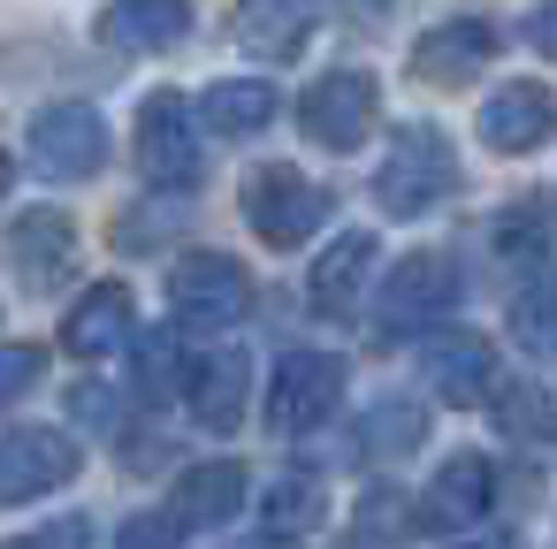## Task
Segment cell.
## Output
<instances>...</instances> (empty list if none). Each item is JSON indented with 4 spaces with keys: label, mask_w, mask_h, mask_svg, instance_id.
Returning <instances> with one entry per match:
<instances>
[{
    "label": "cell",
    "mask_w": 557,
    "mask_h": 549,
    "mask_svg": "<svg viewBox=\"0 0 557 549\" xmlns=\"http://www.w3.org/2000/svg\"><path fill=\"white\" fill-rule=\"evenodd\" d=\"M9 252H16V267H24L32 283H62L70 260H77V229H70V214H47V207H39V214L16 222Z\"/></svg>",
    "instance_id": "obj_20"
},
{
    "label": "cell",
    "mask_w": 557,
    "mask_h": 549,
    "mask_svg": "<svg viewBox=\"0 0 557 549\" xmlns=\"http://www.w3.org/2000/svg\"><path fill=\"white\" fill-rule=\"evenodd\" d=\"M405 534H412V503L397 488H374L359 503V519H351V549H397Z\"/></svg>",
    "instance_id": "obj_23"
},
{
    "label": "cell",
    "mask_w": 557,
    "mask_h": 549,
    "mask_svg": "<svg viewBox=\"0 0 557 549\" xmlns=\"http://www.w3.org/2000/svg\"><path fill=\"white\" fill-rule=\"evenodd\" d=\"M458 549H511V541H496V534H481V541H458Z\"/></svg>",
    "instance_id": "obj_34"
},
{
    "label": "cell",
    "mask_w": 557,
    "mask_h": 549,
    "mask_svg": "<svg viewBox=\"0 0 557 549\" xmlns=\"http://www.w3.org/2000/svg\"><path fill=\"white\" fill-rule=\"evenodd\" d=\"M245 222L260 229V245L290 252V245H306V237L329 222V191H321L313 176H298V169H260V176L245 184Z\"/></svg>",
    "instance_id": "obj_4"
},
{
    "label": "cell",
    "mask_w": 557,
    "mask_h": 549,
    "mask_svg": "<svg viewBox=\"0 0 557 549\" xmlns=\"http://www.w3.org/2000/svg\"><path fill=\"white\" fill-rule=\"evenodd\" d=\"M100 39L123 54H169L191 39V0H115L100 16Z\"/></svg>",
    "instance_id": "obj_12"
},
{
    "label": "cell",
    "mask_w": 557,
    "mask_h": 549,
    "mask_svg": "<svg viewBox=\"0 0 557 549\" xmlns=\"http://www.w3.org/2000/svg\"><path fill=\"white\" fill-rule=\"evenodd\" d=\"M496 420H504L511 442H542V435L557 427V404H549L534 382H511V389H496Z\"/></svg>",
    "instance_id": "obj_24"
},
{
    "label": "cell",
    "mask_w": 557,
    "mask_h": 549,
    "mask_svg": "<svg viewBox=\"0 0 557 549\" xmlns=\"http://www.w3.org/2000/svg\"><path fill=\"white\" fill-rule=\"evenodd\" d=\"M336 397H344V359H329V351H290V359L275 366V382H268V427H275V435H313V427L336 412Z\"/></svg>",
    "instance_id": "obj_5"
},
{
    "label": "cell",
    "mask_w": 557,
    "mask_h": 549,
    "mask_svg": "<svg viewBox=\"0 0 557 549\" xmlns=\"http://www.w3.org/2000/svg\"><path fill=\"white\" fill-rule=\"evenodd\" d=\"M511 328H519L527 351H549V359H557V267L534 275V283L511 298Z\"/></svg>",
    "instance_id": "obj_22"
},
{
    "label": "cell",
    "mask_w": 557,
    "mask_h": 549,
    "mask_svg": "<svg viewBox=\"0 0 557 549\" xmlns=\"http://www.w3.org/2000/svg\"><path fill=\"white\" fill-rule=\"evenodd\" d=\"M0 549H92V526L85 519H54V526L24 534V541H0Z\"/></svg>",
    "instance_id": "obj_28"
},
{
    "label": "cell",
    "mask_w": 557,
    "mask_h": 549,
    "mask_svg": "<svg viewBox=\"0 0 557 549\" xmlns=\"http://www.w3.org/2000/svg\"><path fill=\"white\" fill-rule=\"evenodd\" d=\"M161 374H176V351H169V336H146V351H138V389L161 397V389H169Z\"/></svg>",
    "instance_id": "obj_29"
},
{
    "label": "cell",
    "mask_w": 557,
    "mask_h": 549,
    "mask_svg": "<svg viewBox=\"0 0 557 549\" xmlns=\"http://www.w3.org/2000/svg\"><path fill=\"white\" fill-rule=\"evenodd\" d=\"M374 115H382V85H374L367 70H329V77H313L306 100H298V130H306L313 146H329V153H351V146L374 130Z\"/></svg>",
    "instance_id": "obj_3"
},
{
    "label": "cell",
    "mask_w": 557,
    "mask_h": 549,
    "mask_svg": "<svg viewBox=\"0 0 557 549\" xmlns=\"http://www.w3.org/2000/svg\"><path fill=\"white\" fill-rule=\"evenodd\" d=\"M100 161H108V123L92 108L62 100L32 123V169L47 184H85V176H100Z\"/></svg>",
    "instance_id": "obj_6"
},
{
    "label": "cell",
    "mask_w": 557,
    "mask_h": 549,
    "mask_svg": "<svg viewBox=\"0 0 557 549\" xmlns=\"http://www.w3.org/2000/svg\"><path fill=\"white\" fill-rule=\"evenodd\" d=\"M260 526H268V534H306V526H321V488L283 473V481L268 488V503H260Z\"/></svg>",
    "instance_id": "obj_25"
},
{
    "label": "cell",
    "mask_w": 557,
    "mask_h": 549,
    "mask_svg": "<svg viewBox=\"0 0 557 549\" xmlns=\"http://www.w3.org/2000/svg\"><path fill=\"white\" fill-rule=\"evenodd\" d=\"M230 32H237L245 54H260V62H290V54L306 47V32H313V9H306V0H237Z\"/></svg>",
    "instance_id": "obj_15"
},
{
    "label": "cell",
    "mask_w": 557,
    "mask_h": 549,
    "mask_svg": "<svg viewBox=\"0 0 557 549\" xmlns=\"http://www.w3.org/2000/svg\"><path fill=\"white\" fill-rule=\"evenodd\" d=\"M488 54H496V24H488V16H450V24H435V32L412 47V77H428V85H466Z\"/></svg>",
    "instance_id": "obj_11"
},
{
    "label": "cell",
    "mask_w": 557,
    "mask_h": 549,
    "mask_svg": "<svg viewBox=\"0 0 557 549\" xmlns=\"http://www.w3.org/2000/svg\"><path fill=\"white\" fill-rule=\"evenodd\" d=\"M527 39L557 62V0H542V9H534V24H527Z\"/></svg>",
    "instance_id": "obj_31"
},
{
    "label": "cell",
    "mask_w": 557,
    "mask_h": 549,
    "mask_svg": "<svg viewBox=\"0 0 557 549\" xmlns=\"http://www.w3.org/2000/svg\"><path fill=\"white\" fill-rule=\"evenodd\" d=\"M245 382H252V359L230 344V351H207L199 366H191V412H199V427H214V435H230L237 420H245Z\"/></svg>",
    "instance_id": "obj_18"
},
{
    "label": "cell",
    "mask_w": 557,
    "mask_h": 549,
    "mask_svg": "<svg viewBox=\"0 0 557 549\" xmlns=\"http://www.w3.org/2000/svg\"><path fill=\"white\" fill-rule=\"evenodd\" d=\"M39 366H47V359H39L32 344H0V404H16V397L39 382Z\"/></svg>",
    "instance_id": "obj_27"
},
{
    "label": "cell",
    "mask_w": 557,
    "mask_h": 549,
    "mask_svg": "<svg viewBox=\"0 0 557 549\" xmlns=\"http://www.w3.org/2000/svg\"><path fill=\"white\" fill-rule=\"evenodd\" d=\"M77 473V442L54 427H16L0 435V503H32Z\"/></svg>",
    "instance_id": "obj_9"
},
{
    "label": "cell",
    "mask_w": 557,
    "mask_h": 549,
    "mask_svg": "<svg viewBox=\"0 0 557 549\" xmlns=\"http://www.w3.org/2000/svg\"><path fill=\"white\" fill-rule=\"evenodd\" d=\"M481 138L496 153H534L542 138H557V92L549 85H504V92H488Z\"/></svg>",
    "instance_id": "obj_10"
},
{
    "label": "cell",
    "mask_w": 557,
    "mask_h": 549,
    "mask_svg": "<svg viewBox=\"0 0 557 549\" xmlns=\"http://www.w3.org/2000/svg\"><path fill=\"white\" fill-rule=\"evenodd\" d=\"M428 382H435L443 404H481V397H496V359H488L481 336H435L428 344Z\"/></svg>",
    "instance_id": "obj_17"
},
{
    "label": "cell",
    "mask_w": 557,
    "mask_h": 549,
    "mask_svg": "<svg viewBox=\"0 0 557 549\" xmlns=\"http://www.w3.org/2000/svg\"><path fill=\"white\" fill-rule=\"evenodd\" d=\"M458 305V267L443 260V252H412V260H397V275L382 283V328L389 336H420L428 321H443Z\"/></svg>",
    "instance_id": "obj_7"
},
{
    "label": "cell",
    "mask_w": 557,
    "mask_h": 549,
    "mask_svg": "<svg viewBox=\"0 0 557 549\" xmlns=\"http://www.w3.org/2000/svg\"><path fill=\"white\" fill-rule=\"evenodd\" d=\"M359 435H367V450H412V442H420V435H428V412H420V404H405V397H397V404H374V412H367V427H359Z\"/></svg>",
    "instance_id": "obj_26"
},
{
    "label": "cell",
    "mask_w": 557,
    "mask_h": 549,
    "mask_svg": "<svg viewBox=\"0 0 557 549\" xmlns=\"http://www.w3.org/2000/svg\"><path fill=\"white\" fill-rule=\"evenodd\" d=\"M123 336H131V290H123V283L85 290L77 313L62 321V351H77V359H108Z\"/></svg>",
    "instance_id": "obj_19"
},
{
    "label": "cell",
    "mask_w": 557,
    "mask_h": 549,
    "mask_svg": "<svg viewBox=\"0 0 557 549\" xmlns=\"http://www.w3.org/2000/svg\"><path fill=\"white\" fill-rule=\"evenodd\" d=\"M450 191H458V153H450V138H443L435 123H412V130H397L389 161L374 169V199H382V214L412 222V214L443 207Z\"/></svg>",
    "instance_id": "obj_1"
},
{
    "label": "cell",
    "mask_w": 557,
    "mask_h": 549,
    "mask_svg": "<svg viewBox=\"0 0 557 549\" xmlns=\"http://www.w3.org/2000/svg\"><path fill=\"white\" fill-rule=\"evenodd\" d=\"M367 267H374V237L367 229H351V237H336L321 260H313V283H306V298H313V313H329V321H344L351 305H359V290H367Z\"/></svg>",
    "instance_id": "obj_16"
},
{
    "label": "cell",
    "mask_w": 557,
    "mask_h": 549,
    "mask_svg": "<svg viewBox=\"0 0 557 549\" xmlns=\"http://www.w3.org/2000/svg\"><path fill=\"white\" fill-rule=\"evenodd\" d=\"M237 503H245V465H237V458L191 465V473H176V488H169V519H176V526H230Z\"/></svg>",
    "instance_id": "obj_14"
},
{
    "label": "cell",
    "mask_w": 557,
    "mask_h": 549,
    "mask_svg": "<svg viewBox=\"0 0 557 549\" xmlns=\"http://www.w3.org/2000/svg\"><path fill=\"white\" fill-rule=\"evenodd\" d=\"M115 549H176V526H169V519H131V526L115 534Z\"/></svg>",
    "instance_id": "obj_30"
},
{
    "label": "cell",
    "mask_w": 557,
    "mask_h": 549,
    "mask_svg": "<svg viewBox=\"0 0 557 549\" xmlns=\"http://www.w3.org/2000/svg\"><path fill=\"white\" fill-rule=\"evenodd\" d=\"M245 549H290V534H268V541H245Z\"/></svg>",
    "instance_id": "obj_35"
},
{
    "label": "cell",
    "mask_w": 557,
    "mask_h": 549,
    "mask_svg": "<svg viewBox=\"0 0 557 549\" xmlns=\"http://www.w3.org/2000/svg\"><path fill=\"white\" fill-rule=\"evenodd\" d=\"M488 496H496L488 458H481V450H458V458H443V473L428 481L420 519H428V526H473V519L488 511Z\"/></svg>",
    "instance_id": "obj_13"
},
{
    "label": "cell",
    "mask_w": 557,
    "mask_h": 549,
    "mask_svg": "<svg viewBox=\"0 0 557 549\" xmlns=\"http://www.w3.org/2000/svg\"><path fill=\"white\" fill-rule=\"evenodd\" d=\"M351 9H359V16H367V24H382V16H389V9H397V0H351Z\"/></svg>",
    "instance_id": "obj_32"
},
{
    "label": "cell",
    "mask_w": 557,
    "mask_h": 549,
    "mask_svg": "<svg viewBox=\"0 0 557 549\" xmlns=\"http://www.w3.org/2000/svg\"><path fill=\"white\" fill-rule=\"evenodd\" d=\"M138 169H146V184H169V191L199 184V138H191V108L176 92H153L138 108Z\"/></svg>",
    "instance_id": "obj_8"
},
{
    "label": "cell",
    "mask_w": 557,
    "mask_h": 549,
    "mask_svg": "<svg viewBox=\"0 0 557 549\" xmlns=\"http://www.w3.org/2000/svg\"><path fill=\"white\" fill-rule=\"evenodd\" d=\"M9 184H16V161H9V153H0V199H9Z\"/></svg>",
    "instance_id": "obj_33"
},
{
    "label": "cell",
    "mask_w": 557,
    "mask_h": 549,
    "mask_svg": "<svg viewBox=\"0 0 557 549\" xmlns=\"http://www.w3.org/2000/svg\"><path fill=\"white\" fill-rule=\"evenodd\" d=\"M245 305H252V283H245V267L230 252H184L169 267L176 328H230V321H245Z\"/></svg>",
    "instance_id": "obj_2"
},
{
    "label": "cell",
    "mask_w": 557,
    "mask_h": 549,
    "mask_svg": "<svg viewBox=\"0 0 557 549\" xmlns=\"http://www.w3.org/2000/svg\"><path fill=\"white\" fill-rule=\"evenodd\" d=\"M275 85H260V77H237V85H214L207 92V123L222 130V138H252V130H268L275 123Z\"/></svg>",
    "instance_id": "obj_21"
}]
</instances>
